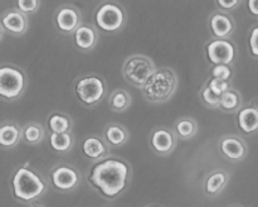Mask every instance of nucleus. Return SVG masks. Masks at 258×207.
I'll return each mask as SVG.
<instances>
[{
  "instance_id": "1",
  "label": "nucleus",
  "mask_w": 258,
  "mask_h": 207,
  "mask_svg": "<svg viewBox=\"0 0 258 207\" xmlns=\"http://www.w3.org/2000/svg\"><path fill=\"white\" fill-rule=\"evenodd\" d=\"M133 168L127 161L108 156L95 162L87 172V183L102 198L115 201L130 186Z\"/></svg>"
},
{
  "instance_id": "2",
  "label": "nucleus",
  "mask_w": 258,
  "mask_h": 207,
  "mask_svg": "<svg viewBox=\"0 0 258 207\" xmlns=\"http://www.w3.org/2000/svg\"><path fill=\"white\" fill-rule=\"evenodd\" d=\"M10 188L14 199L23 203H32L47 192L48 182L32 167L20 166L13 172Z\"/></svg>"
},
{
  "instance_id": "3",
  "label": "nucleus",
  "mask_w": 258,
  "mask_h": 207,
  "mask_svg": "<svg viewBox=\"0 0 258 207\" xmlns=\"http://www.w3.org/2000/svg\"><path fill=\"white\" fill-rule=\"evenodd\" d=\"M178 86L179 78L175 71L170 67H161L141 88V93L148 102L165 104L175 95Z\"/></svg>"
},
{
  "instance_id": "4",
  "label": "nucleus",
  "mask_w": 258,
  "mask_h": 207,
  "mask_svg": "<svg viewBox=\"0 0 258 207\" xmlns=\"http://www.w3.org/2000/svg\"><path fill=\"white\" fill-rule=\"evenodd\" d=\"M156 70L158 67L155 66V62L149 56L136 53L128 56L123 61L122 76L128 85L141 90Z\"/></svg>"
},
{
  "instance_id": "5",
  "label": "nucleus",
  "mask_w": 258,
  "mask_h": 207,
  "mask_svg": "<svg viewBox=\"0 0 258 207\" xmlns=\"http://www.w3.org/2000/svg\"><path fill=\"white\" fill-rule=\"evenodd\" d=\"M96 25L106 33H117L125 28L127 23V13L123 5L113 0L101 3L95 12Z\"/></svg>"
},
{
  "instance_id": "6",
  "label": "nucleus",
  "mask_w": 258,
  "mask_h": 207,
  "mask_svg": "<svg viewBox=\"0 0 258 207\" xmlns=\"http://www.w3.org/2000/svg\"><path fill=\"white\" fill-rule=\"evenodd\" d=\"M28 87V77L18 66L4 65L0 67V96L4 101H15L23 96Z\"/></svg>"
},
{
  "instance_id": "7",
  "label": "nucleus",
  "mask_w": 258,
  "mask_h": 207,
  "mask_svg": "<svg viewBox=\"0 0 258 207\" xmlns=\"http://www.w3.org/2000/svg\"><path fill=\"white\" fill-rule=\"evenodd\" d=\"M75 93L82 105L86 108H93L107 95V83L98 75L82 76L76 82Z\"/></svg>"
},
{
  "instance_id": "8",
  "label": "nucleus",
  "mask_w": 258,
  "mask_h": 207,
  "mask_svg": "<svg viewBox=\"0 0 258 207\" xmlns=\"http://www.w3.org/2000/svg\"><path fill=\"white\" fill-rule=\"evenodd\" d=\"M49 181L55 191L66 193L80 186L82 182V176L80 171L72 164L59 163L50 169Z\"/></svg>"
},
{
  "instance_id": "9",
  "label": "nucleus",
  "mask_w": 258,
  "mask_h": 207,
  "mask_svg": "<svg viewBox=\"0 0 258 207\" xmlns=\"http://www.w3.org/2000/svg\"><path fill=\"white\" fill-rule=\"evenodd\" d=\"M178 136L173 128L160 125L155 126L149 135V145L151 150L160 157H168L175 150Z\"/></svg>"
},
{
  "instance_id": "10",
  "label": "nucleus",
  "mask_w": 258,
  "mask_h": 207,
  "mask_svg": "<svg viewBox=\"0 0 258 207\" xmlns=\"http://www.w3.org/2000/svg\"><path fill=\"white\" fill-rule=\"evenodd\" d=\"M54 24L60 34L73 35V33L83 24L82 13L76 5H60L55 10Z\"/></svg>"
},
{
  "instance_id": "11",
  "label": "nucleus",
  "mask_w": 258,
  "mask_h": 207,
  "mask_svg": "<svg viewBox=\"0 0 258 207\" xmlns=\"http://www.w3.org/2000/svg\"><path fill=\"white\" fill-rule=\"evenodd\" d=\"M206 52L213 65H232L236 60L237 47L229 39H213L207 44Z\"/></svg>"
},
{
  "instance_id": "12",
  "label": "nucleus",
  "mask_w": 258,
  "mask_h": 207,
  "mask_svg": "<svg viewBox=\"0 0 258 207\" xmlns=\"http://www.w3.org/2000/svg\"><path fill=\"white\" fill-rule=\"evenodd\" d=\"M219 153L232 163L243 161L248 154V145L241 135L226 134L218 141Z\"/></svg>"
},
{
  "instance_id": "13",
  "label": "nucleus",
  "mask_w": 258,
  "mask_h": 207,
  "mask_svg": "<svg viewBox=\"0 0 258 207\" xmlns=\"http://www.w3.org/2000/svg\"><path fill=\"white\" fill-rule=\"evenodd\" d=\"M0 25L3 32H7L13 37H20L25 34L29 28V18L18 8H10L2 14Z\"/></svg>"
},
{
  "instance_id": "14",
  "label": "nucleus",
  "mask_w": 258,
  "mask_h": 207,
  "mask_svg": "<svg viewBox=\"0 0 258 207\" xmlns=\"http://www.w3.org/2000/svg\"><path fill=\"white\" fill-rule=\"evenodd\" d=\"M208 24L213 39H229L236 30L233 17L224 10H216L212 13Z\"/></svg>"
},
{
  "instance_id": "15",
  "label": "nucleus",
  "mask_w": 258,
  "mask_h": 207,
  "mask_svg": "<svg viewBox=\"0 0 258 207\" xmlns=\"http://www.w3.org/2000/svg\"><path fill=\"white\" fill-rule=\"evenodd\" d=\"M110 145L106 143L103 136L100 135H88L86 136L81 144V151L86 158L91 161H101L110 156Z\"/></svg>"
},
{
  "instance_id": "16",
  "label": "nucleus",
  "mask_w": 258,
  "mask_h": 207,
  "mask_svg": "<svg viewBox=\"0 0 258 207\" xmlns=\"http://www.w3.org/2000/svg\"><path fill=\"white\" fill-rule=\"evenodd\" d=\"M73 44L81 52H91L100 42V33L93 25L82 24L73 33Z\"/></svg>"
},
{
  "instance_id": "17",
  "label": "nucleus",
  "mask_w": 258,
  "mask_h": 207,
  "mask_svg": "<svg viewBox=\"0 0 258 207\" xmlns=\"http://www.w3.org/2000/svg\"><path fill=\"white\" fill-rule=\"evenodd\" d=\"M237 124L243 135H252L258 131V105L243 106L237 113Z\"/></svg>"
},
{
  "instance_id": "18",
  "label": "nucleus",
  "mask_w": 258,
  "mask_h": 207,
  "mask_svg": "<svg viewBox=\"0 0 258 207\" xmlns=\"http://www.w3.org/2000/svg\"><path fill=\"white\" fill-rule=\"evenodd\" d=\"M23 140V126L14 121H3L0 125V145L3 149H13Z\"/></svg>"
},
{
  "instance_id": "19",
  "label": "nucleus",
  "mask_w": 258,
  "mask_h": 207,
  "mask_svg": "<svg viewBox=\"0 0 258 207\" xmlns=\"http://www.w3.org/2000/svg\"><path fill=\"white\" fill-rule=\"evenodd\" d=\"M106 143L110 148H121L125 145L130 139V133L127 128L120 123H108L103 129L102 134Z\"/></svg>"
},
{
  "instance_id": "20",
  "label": "nucleus",
  "mask_w": 258,
  "mask_h": 207,
  "mask_svg": "<svg viewBox=\"0 0 258 207\" xmlns=\"http://www.w3.org/2000/svg\"><path fill=\"white\" fill-rule=\"evenodd\" d=\"M231 176L224 169H217V171L212 172L208 174V177L204 181V192L207 196H218L222 191L227 187L229 183Z\"/></svg>"
},
{
  "instance_id": "21",
  "label": "nucleus",
  "mask_w": 258,
  "mask_h": 207,
  "mask_svg": "<svg viewBox=\"0 0 258 207\" xmlns=\"http://www.w3.org/2000/svg\"><path fill=\"white\" fill-rule=\"evenodd\" d=\"M173 130L178 136V139L189 140V139L194 138L198 133V123L191 116H181L174 123Z\"/></svg>"
},
{
  "instance_id": "22",
  "label": "nucleus",
  "mask_w": 258,
  "mask_h": 207,
  "mask_svg": "<svg viewBox=\"0 0 258 207\" xmlns=\"http://www.w3.org/2000/svg\"><path fill=\"white\" fill-rule=\"evenodd\" d=\"M48 129L50 133H72L73 121L67 114L54 111L48 116Z\"/></svg>"
},
{
  "instance_id": "23",
  "label": "nucleus",
  "mask_w": 258,
  "mask_h": 207,
  "mask_svg": "<svg viewBox=\"0 0 258 207\" xmlns=\"http://www.w3.org/2000/svg\"><path fill=\"white\" fill-rule=\"evenodd\" d=\"M45 139V130L42 124L30 121L23 125V141L28 145H39Z\"/></svg>"
},
{
  "instance_id": "24",
  "label": "nucleus",
  "mask_w": 258,
  "mask_h": 207,
  "mask_svg": "<svg viewBox=\"0 0 258 207\" xmlns=\"http://www.w3.org/2000/svg\"><path fill=\"white\" fill-rule=\"evenodd\" d=\"M242 108H243V98H242L241 92L236 88H229L221 96L219 110L224 113H238Z\"/></svg>"
},
{
  "instance_id": "25",
  "label": "nucleus",
  "mask_w": 258,
  "mask_h": 207,
  "mask_svg": "<svg viewBox=\"0 0 258 207\" xmlns=\"http://www.w3.org/2000/svg\"><path fill=\"white\" fill-rule=\"evenodd\" d=\"M75 138L72 133H50L49 145L55 153L67 154L72 150Z\"/></svg>"
},
{
  "instance_id": "26",
  "label": "nucleus",
  "mask_w": 258,
  "mask_h": 207,
  "mask_svg": "<svg viewBox=\"0 0 258 207\" xmlns=\"http://www.w3.org/2000/svg\"><path fill=\"white\" fill-rule=\"evenodd\" d=\"M133 104V98L128 91L123 90V88H117V90L112 91L108 97V105H110L111 110L115 113H125L128 110V108Z\"/></svg>"
},
{
  "instance_id": "27",
  "label": "nucleus",
  "mask_w": 258,
  "mask_h": 207,
  "mask_svg": "<svg viewBox=\"0 0 258 207\" xmlns=\"http://www.w3.org/2000/svg\"><path fill=\"white\" fill-rule=\"evenodd\" d=\"M199 98L202 104L208 109H219L221 106V96L214 93L208 86V83H204L199 91Z\"/></svg>"
},
{
  "instance_id": "28",
  "label": "nucleus",
  "mask_w": 258,
  "mask_h": 207,
  "mask_svg": "<svg viewBox=\"0 0 258 207\" xmlns=\"http://www.w3.org/2000/svg\"><path fill=\"white\" fill-rule=\"evenodd\" d=\"M211 76L212 78L231 81L233 77V70L231 65H214L211 70Z\"/></svg>"
},
{
  "instance_id": "29",
  "label": "nucleus",
  "mask_w": 258,
  "mask_h": 207,
  "mask_svg": "<svg viewBox=\"0 0 258 207\" xmlns=\"http://www.w3.org/2000/svg\"><path fill=\"white\" fill-rule=\"evenodd\" d=\"M207 83H208V86L211 87V90L213 91L214 93H217L218 96H222L224 92H227L229 88H232L231 81L219 80V78H211Z\"/></svg>"
},
{
  "instance_id": "30",
  "label": "nucleus",
  "mask_w": 258,
  "mask_h": 207,
  "mask_svg": "<svg viewBox=\"0 0 258 207\" xmlns=\"http://www.w3.org/2000/svg\"><path fill=\"white\" fill-rule=\"evenodd\" d=\"M17 8L27 15L34 14L40 8V0H17Z\"/></svg>"
},
{
  "instance_id": "31",
  "label": "nucleus",
  "mask_w": 258,
  "mask_h": 207,
  "mask_svg": "<svg viewBox=\"0 0 258 207\" xmlns=\"http://www.w3.org/2000/svg\"><path fill=\"white\" fill-rule=\"evenodd\" d=\"M249 52L252 57L258 60V25L251 30L249 34Z\"/></svg>"
},
{
  "instance_id": "32",
  "label": "nucleus",
  "mask_w": 258,
  "mask_h": 207,
  "mask_svg": "<svg viewBox=\"0 0 258 207\" xmlns=\"http://www.w3.org/2000/svg\"><path fill=\"white\" fill-rule=\"evenodd\" d=\"M217 5L221 8V10L224 12H229V10H234L242 4L243 0H216Z\"/></svg>"
},
{
  "instance_id": "33",
  "label": "nucleus",
  "mask_w": 258,
  "mask_h": 207,
  "mask_svg": "<svg viewBox=\"0 0 258 207\" xmlns=\"http://www.w3.org/2000/svg\"><path fill=\"white\" fill-rule=\"evenodd\" d=\"M247 7L253 17L258 18V0H247Z\"/></svg>"
},
{
  "instance_id": "34",
  "label": "nucleus",
  "mask_w": 258,
  "mask_h": 207,
  "mask_svg": "<svg viewBox=\"0 0 258 207\" xmlns=\"http://www.w3.org/2000/svg\"><path fill=\"white\" fill-rule=\"evenodd\" d=\"M30 207H44V206H40V204H32Z\"/></svg>"
},
{
  "instance_id": "35",
  "label": "nucleus",
  "mask_w": 258,
  "mask_h": 207,
  "mask_svg": "<svg viewBox=\"0 0 258 207\" xmlns=\"http://www.w3.org/2000/svg\"><path fill=\"white\" fill-rule=\"evenodd\" d=\"M231 207H242V206H237V204H233V206H231Z\"/></svg>"
},
{
  "instance_id": "36",
  "label": "nucleus",
  "mask_w": 258,
  "mask_h": 207,
  "mask_svg": "<svg viewBox=\"0 0 258 207\" xmlns=\"http://www.w3.org/2000/svg\"><path fill=\"white\" fill-rule=\"evenodd\" d=\"M148 207H160V206H148Z\"/></svg>"
}]
</instances>
